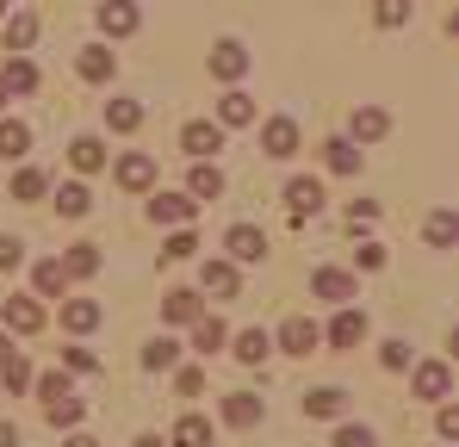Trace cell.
I'll list each match as a JSON object with an SVG mask.
<instances>
[{"mask_svg": "<svg viewBox=\"0 0 459 447\" xmlns=\"http://www.w3.org/2000/svg\"><path fill=\"white\" fill-rule=\"evenodd\" d=\"M31 385H38V398H44V404L69 398V379H63V372H44V379H31Z\"/></svg>", "mask_w": 459, "mask_h": 447, "instance_id": "f35d334b", "label": "cell"}, {"mask_svg": "<svg viewBox=\"0 0 459 447\" xmlns=\"http://www.w3.org/2000/svg\"><path fill=\"white\" fill-rule=\"evenodd\" d=\"M137 447H161V435H137Z\"/></svg>", "mask_w": 459, "mask_h": 447, "instance_id": "816d5d0a", "label": "cell"}, {"mask_svg": "<svg viewBox=\"0 0 459 447\" xmlns=\"http://www.w3.org/2000/svg\"><path fill=\"white\" fill-rule=\"evenodd\" d=\"M106 125H112V131H137V125H143V106H137V100H112V106H106Z\"/></svg>", "mask_w": 459, "mask_h": 447, "instance_id": "83f0119b", "label": "cell"}, {"mask_svg": "<svg viewBox=\"0 0 459 447\" xmlns=\"http://www.w3.org/2000/svg\"><path fill=\"white\" fill-rule=\"evenodd\" d=\"M242 69H248V50H242V44H218V57H212V74H218V81H236Z\"/></svg>", "mask_w": 459, "mask_h": 447, "instance_id": "2e32d148", "label": "cell"}, {"mask_svg": "<svg viewBox=\"0 0 459 447\" xmlns=\"http://www.w3.org/2000/svg\"><path fill=\"white\" fill-rule=\"evenodd\" d=\"M224 249H230V267H236V261H261V255H267V236H261L255 224H236L224 236Z\"/></svg>", "mask_w": 459, "mask_h": 447, "instance_id": "3957f363", "label": "cell"}, {"mask_svg": "<svg viewBox=\"0 0 459 447\" xmlns=\"http://www.w3.org/2000/svg\"><path fill=\"white\" fill-rule=\"evenodd\" d=\"M69 162H75L81 174H93V168H106V144L100 137H75L69 144Z\"/></svg>", "mask_w": 459, "mask_h": 447, "instance_id": "e0dca14e", "label": "cell"}, {"mask_svg": "<svg viewBox=\"0 0 459 447\" xmlns=\"http://www.w3.org/2000/svg\"><path fill=\"white\" fill-rule=\"evenodd\" d=\"M180 149H186L193 162H205V155H218V149H224V131H218L212 118H193V125L180 131Z\"/></svg>", "mask_w": 459, "mask_h": 447, "instance_id": "6da1fadb", "label": "cell"}, {"mask_svg": "<svg viewBox=\"0 0 459 447\" xmlns=\"http://www.w3.org/2000/svg\"><path fill=\"white\" fill-rule=\"evenodd\" d=\"M0 447H19V429L13 423H0Z\"/></svg>", "mask_w": 459, "mask_h": 447, "instance_id": "681fc988", "label": "cell"}, {"mask_svg": "<svg viewBox=\"0 0 459 447\" xmlns=\"http://www.w3.org/2000/svg\"><path fill=\"white\" fill-rule=\"evenodd\" d=\"M174 447H212V423L205 416H180L174 423Z\"/></svg>", "mask_w": 459, "mask_h": 447, "instance_id": "44dd1931", "label": "cell"}, {"mask_svg": "<svg viewBox=\"0 0 459 447\" xmlns=\"http://www.w3.org/2000/svg\"><path fill=\"white\" fill-rule=\"evenodd\" d=\"M0 106H6V87H0Z\"/></svg>", "mask_w": 459, "mask_h": 447, "instance_id": "db71d44e", "label": "cell"}, {"mask_svg": "<svg viewBox=\"0 0 459 447\" xmlns=\"http://www.w3.org/2000/svg\"><path fill=\"white\" fill-rule=\"evenodd\" d=\"M0 87H6V93H31V87H38V69H31L25 57H6V69H0Z\"/></svg>", "mask_w": 459, "mask_h": 447, "instance_id": "5bb4252c", "label": "cell"}, {"mask_svg": "<svg viewBox=\"0 0 459 447\" xmlns=\"http://www.w3.org/2000/svg\"><path fill=\"white\" fill-rule=\"evenodd\" d=\"M329 342H335V348H360V342H367V317H360V311H342V317L329 323Z\"/></svg>", "mask_w": 459, "mask_h": 447, "instance_id": "8fae6325", "label": "cell"}, {"mask_svg": "<svg viewBox=\"0 0 459 447\" xmlns=\"http://www.w3.org/2000/svg\"><path fill=\"white\" fill-rule=\"evenodd\" d=\"M31 38H38V13H13L6 19V50H25Z\"/></svg>", "mask_w": 459, "mask_h": 447, "instance_id": "4316f807", "label": "cell"}, {"mask_svg": "<svg viewBox=\"0 0 459 447\" xmlns=\"http://www.w3.org/2000/svg\"><path fill=\"white\" fill-rule=\"evenodd\" d=\"M0 323H6L13 336H38V329H44V311H38L31 298H6V304H0Z\"/></svg>", "mask_w": 459, "mask_h": 447, "instance_id": "7a4b0ae2", "label": "cell"}, {"mask_svg": "<svg viewBox=\"0 0 459 447\" xmlns=\"http://www.w3.org/2000/svg\"><path fill=\"white\" fill-rule=\"evenodd\" d=\"M118 180H125L131 193H143V187L155 180V162L150 155H125V162H118Z\"/></svg>", "mask_w": 459, "mask_h": 447, "instance_id": "9a60e30c", "label": "cell"}, {"mask_svg": "<svg viewBox=\"0 0 459 447\" xmlns=\"http://www.w3.org/2000/svg\"><path fill=\"white\" fill-rule=\"evenodd\" d=\"M63 274H69V280L100 274V249H93V242H75V249H69V261H63Z\"/></svg>", "mask_w": 459, "mask_h": 447, "instance_id": "ffe728a7", "label": "cell"}, {"mask_svg": "<svg viewBox=\"0 0 459 447\" xmlns=\"http://www.w3.org/2000/svg\"><path fill=\"white\" fill-rule=\"evenodd\" d=\"M69 447H100V442H93V435H75V442H69Z\"/></svg>", "mask_w": 459, "mask_h": 447, "instance_id": "f5cc1de1", "label": "cell"}, {"mask_svg": "<svg viewBox=\"0 0 459 447\" xmlns=\"http://www.w3.org/2000/svg\"><path fill=\"white\" fill-rule=\"evenodd\" d=\"M348 410V391H335V385H316V391H305V416H323V423H335Z\"/></svg>", "mask_w": 459, "mask_h": 447, "instance_id": "52a82bcc", "label": "cell"}, {"mask_svg": "<svg viewBox=\"0 0 459 447\" xmlns=\"http://www.w3.org/2000/svg\"><path fill=\"white\" fill-rule=\"evenodd\" d=\"M310 293H316V298H335V304H348V298L360 293V286H354V274H342V267H323V274L310 280Z\"/></svg>", "mask_w": 459, "mask_h": 447, "instance_id": "9c48e42d", "label": "cell"}, {"mask_svg": "<svg viewBox=\"0 0 459 447\" xmlns=\"http://www.w3.org/2000/svg\"><path fill=\"white\" fill-rule=\"evenodd\" d=\"M168 323H199V293H168Z\"/></svg>", "mask_w": 459, "mask_h": 447, "instance_id": "f546056e", "label": "cell"}, {"mask_svg": "<svg viewBox=\"0 0 459 447\" xmlns=\"http://www.w3.org/2000/svg\"><path fill=\"white\" fill-rule=\"evenodd\" d=\"M267 355H273V336H267V329H242V336H236V361H242V367H261Z\"/></svg>", "mask_w": 459, "mask_h": 447, "instance_id": "7c38bea8", "label": "cell"}, {"mask_svg": "<svg viewBox=\"0 0 459 447\" xmlns=\"http://www.w3.org/2000/svg\"><path fill=\"white\" fill-rule=\"evenodd\" d=\"M193 212H199V206H193L186 193H155V199H150V218L155 224H186Z\"/></svg>", "mask_w": 459, "mask_h": 447, "instance_id": "30bf717a", "label": "cell"}, {"mask_svg": "<svg viewBox=\"0 0 459 447\" xmlns=\"http://www.w3.org/2000/svg\"><path fill=\"white\" fill-rule=\"evenodd\" d=\"M63 323H69V329H93V323H100V304H93V298H69V304H63Z\"/></svg>", "mask_w": 459, "mask_h": 447, "instance_id": "484cf974", "label": "cell"}, {"mask_svg": "<svg viewBox=\"0 0 459 447\" xmlns=\"http://www.w3.org/2000/svg\"><path fill=\"white\" fill-rule=\"evenodd\" d=\"M199 280H205V293H218V298L236 293V267H230V261H205V274H199Z\"/></svg>", "mask_w": 459, "mask_h": 447, "instance_id": "f1b7e54d", "label": "cell"}, {"mask_svg": "<svg viewBox=\"0 0 459 447\" xmlns=\"http://www.w3.org/2000/svg\"><path fill=\"white\" fill-rule=\"evenodd\" d=\"M429 242H435V249H441V242H454V212H441V218L429 224Z\"/></svg>", "mask_w": 459, "mask_h": 447, "instance_id": "7bdbcfd3", "label": "cell"}, {"mask_svg": "<svg viewBox=\"0 0 459 447\" xmlns=\"http://www.w3.org/2000/svg\"><path fill=\"white\" fill-rule=\"evenodd\" d=\"M385 367L397 372V367H410V348H403V342H385V355H379Z\"/></svg>", "mask_w": 459, "mask_h": 447, "instance_id": "ee69618b", "label": "cell"}, {"mask_svg": "<svg viewBox=\"0 0 459 447\" xmlns=\"http://www.w3.org/2000/svg\"><path fill=\"white\" fill-rule=\"evenodd\" d=\"M100 25L112 38H125V31H137V6H100Z\"/></svg>", "mask_w": 459, "mask_h": 447, "instance_id": "1f68e13d", "label": "cell"}, {"mask_svg": "<svg viewBox=\"0 0 459 447\" xmlns=\"http://www.w3.org/2000/svg\"><path fill=\"white\" fill-rule=\"evenodd\" d=\"M218 118H224V125H248V118H255V100H248V93H224V100H218ZM224 125H218V131H224Z\"/></svg>", "mask_w": 459, "mask_h": 447, "instance_id": "cb8c5ba5", "label": "cell"}, {"mask_svg": "<svg viewBox=\"0 0 459 447\" xmlns=\"http://www.w3.org/2000/svg\"><path fill=\"white\" fill-rule=\"evenodd\" d=\"M25 261V242L19 236H0V267H19Z\"/></svg>", "mask_w": 459, "mask_h": 447, "instance_id": "b9f144b4", "label": "cell"}, {"mask_svg": "<svg viewBox=\"0 0 459 447\" xmlns=\"http://www.w3.org/2000/svg\"><path fill=\"white\" fill-rule=\"evenodd\" d=\"M31 149V131L19 118H0V155H25Z\"/></svg>", "mask_w": 459, "mask_h": 447, "instance_id": "4dcf8cb0", "label": "cell"}, {"mask_svg": "<svg viewBox=\"0 0 459 447\" xmlns=\"http://www.w3.org/2000/svg\"><path fill=\"white\" fill-rule=\"evenodd\" d=\"M63 361H69V367H75V372H93V355H87V348H69Z\"/></svg>", "mask_w": 459, "mask_h": 447, "instance_id": "c3c4849f", "label": "cell"}, {"mask_svg": "<svg viewBox=\"0 0 459 447\" xmlns=\"http://www.w3.org/2000/svg\"><path fill=\"white\" fill-rule=\"evenodd\" d=\"M193 249H199V242H193V230H180V236H174V242H168V249H161V255H168V261H186V255H193Z\"/></svg>", "mask_w": 459, "mask_h": 447, "instance_id": "60d3db41", "label": "cell"}, {"mask_svg": "<svg viewBox=\"0 0 459 447\" xmlns=\"http://www.w3.org/2000/svg\"><path fill=\"white\" fill-rule=\"evenodd\" d=\"M44 416H50L56 429H75V423H81V398L69 391V398H56V404H44Z\"/></svg>", "mask_w": 459, "mask_h": 447, "instance_id": "836d02e7", "label": "cell"}, {"mask_svg": "<svg viewBox=\"0 0 459 447\" xmlns=\"http://www.w3.org/2000/svg\"><path fill=\"white\" fill-rule=\"evenodd\" d=\"M224 423L230 429H255V423H261V398H255V391H230L224 398Z\"/></svg>", "mask_w": 459, "mask_h": 447, "instance_id": "ba28073f", "label": "cell"}, {"mask_svg": "<svg viewBox=\"0 0 459 447\" xmlns=\"http://www.w3.org/2000/svg\"><path fill=\"white\" fill-rule=\"evenodd\" d=\"M286 206H292V224L316 218V206H323V187H316V180H305V174H299V180H292V187H286Z\"/></svg>", "mask_w": 459, "mask_h": 447, "instance_id": "8992f818", "label": "cell"}, {"mask_svg": "<svg viewBox=\"0 0 459 447\" xmlns=\"http://www.w3.org/2000/svg\"><path fill=\"white\" fill-rule=\"evenodd\" d=\"M354 137H360V144H373V137H385V112H379V106L354 112Z\"/></svg>", "mask_w": 459, "mask_h": 447, "instance_id": "e575fe53", "label": "cell"}, {"mask_svg": "<svg viewBox=\"0 0 459 447\" xmlns=\"http://www.w3.org/2000/svg\"><path fill=\"white\" fill-rule=\"evenodd\" d=\"M174 361H180V348H174L168 336H155L150 348H143V367H155V372H161V367H174Z\"/></svg>", "mask_w": 459, "mask_h": 447, "instance_id": "d590c367", "label": "cell"}, {"mask_svg": "<svg viewBox=\"0 0 459 447\" xmlns=\"http://www.w3.org/2000/svg\"><path fill=\"white\" fill-rule=\"evenodd\" d=\"M180 391H186V398H199V391H205V372H199V367H180Z\"/></svg>", "mask_w": 459, "mask_h": 447, "instance_id": "f6af8a7d", "label": "cell"}, {"mask_svg": "<svg viewBox=\"0 0 459 447\" xmlns=\"http://www.w3.org/2000/svg\"><path fill=\"white\" fill-rule=\"evenodd\" d=\"M379 218V206H367V199H354V206H348V224H354V230H360V224H373Z\"/></svg>", "mask_w": 459, "mask_h": 447, "instance_id": "bcb514c9", "label": "cell"}, {"mask_svg": "<svg viewBox=\"0 0 459 447\" xmlns=\"http://www.w3.org/2000/svg\"><path fill=\"white\" fill-rule=\"evenodd\" d=\"M261 144H267V155H273V162H286V155H299V125H292V118H267Z\"/></svg>", "mask_w": 459, "mask_h": 447, "instance_id": "277c9868", "label": "cell"}, {"mask_svg": "<svg viewBox=\"0 0 459 447\" xmlns=\"http://www.w3.org/2000/svg\"><path fill=\"white\" fill-rule=\"evenodd\" d=\"M316 342H323V329H316L310 317H286V329H280V348H286V355H310Z\"/></svg>", "mask_w": 459, "mask_h": 447, "instance_id": "5b68a950", "label": "cell"}, {"mask_svg": "<svg viewBox=\"0 0 459 447\" xmlns=\"http://www.w3.org/2000/svg\"><path fill=\"white\" fill-rule=\"evenodd\" d=\"M112 69H118V63H112V50H100V44H93V50H81V81H112Z\"/></svg>", "mask_w": 459, "mask_h": 447, "instance_id": "603a6c76", "label": "cell"}, {"mask_svg": "<svg viewBox=\"0 0 459 447\" xmlns=\"http://www.w3.org/2000/svg\"><path fill=\"white\" fill-rule=\"evenodd\" d=\"M335 447H373V429H360V423H342V429H335Z\"/></svg>", "mask_w": 459, "mask_h": 447, "instance_id": "ab89813d", "label": "cell"}, {"mask_svg": "<svg viewBox=\"0 0 459 447\" xmlns=\"http://www.w3.org/2000/svg\"><path fill=\"white\" fill-rule=\"evenodd\" d=\"M38 293H44V298L69 293V274H63V261H38Z\"/></svg>", "mask_w": 459, "mask_h": 447, "instance_id": "d6a6232c", "label": "cell"}, {"mask_svg": "<svg viewBox=\"0 0 459 447\" xmlns=\"http://www.w3.org/2000/svg\"><path fill=\"white\" fill-rule=\"evenodd\" d=\"M6 361H13V342H6V336H0V367H6Z\"/></svg>", "mask_w": 459, "mask_h": 447, "instance_id": "f907efd6", "label": "cell"}, {"mask_svg": "<svg viewBox=\"0 0 459 447\" xmlns=\"http://www.w3.org/2000/svg\"><path fill=\"white\" fill-rule=\"evenodd\" d=\"M354 261H360V267H385V249H379V242H360V255H354Z\"/></svg>", "mask_w": 459, "mask_h": 447, "instance_id": "7dc6e473", "label": "cell"}, {"mask_svg": "<svg viewBox=\"0 0 459 447\" xmlns=\"http://www.w3.org/2000/svg\"><path fill=\"white\" fill-rule=\"evenodd\" d=\"M218 193H224V174H218L212 162H199V168H193V180H186V199L199 206V199H218Z\"/></svg>", "mask_w": 459, "mask_h": 447, "instance_id": "4fadbf2b", "label": "cell"}, {"mask_svg": "<svg viewBox=\"0 0 459 447\" xmlns=\"http://www.w3.org/2000/svg\"><path fill=\"white\" fill-rule=\"evenodd\" d=\"M447 385H454V372L441 367V361H429V367H416V391H422V398H447Z\"/></svg>", "mask_w": 459, "mask_h": 447, "instance_id": "d6986e66", "label": "cell"}, {"mask_svg": "<svg viewBox=\"0 0 459 447\" xmlns=\"http://www.w3.org/2000/svg\"><path fill=\"white\" fill-rule=\"evenodd\" d=\"M224 342H230L224 323H218V317H199V329H193V348H199V355H218Z\"/></svg>", "mask_w": 459, "mask_h": 447, "instance_id": "7402d4cb", "label": "cell"}, {"mask_svg": "<svg viewBox=\"0 0 459 447\" xmlns=\"http://www.w3.org/2000/svg\"><path fill=\"white\" fill-rule=\"evenodd\" d=\"M87 206H93V193H87L81 180H69V187L56 193V212H63V218H87Z\"/></svg>", "mask_w": 459, "mask_h": 447, "instance_id": "d4e9b609", "label": "cell"}, {"mask_svg": "<svg viewBox=\"0 0 459 447\" xmlns=\"http://www.w3.org/2000/svg\"><path fill=\"white\" fill-rule=\"evenodd\" d=\"M38 193H44V174L38 168H19L13 174V199H38Z\"/></svg>", "mask_w": 459, "mask_h": 447, "instance_id": "74e56055", "label": "cell"}, {"mask_svg": "<svg viewBox=\"0 0 459 447\" xmlns=\"http://www.w3.org/2000/svg\"><path fill=\"white\" fill-rule=\"evenodd\" d=\"M31 379H38V372L25 367V361H19V355H13V361H6V367H0V385H6V391H25V385H31Z\"/></svg>", "mask_w": 459, "mask_h": 447, "instance_id": "8d00e7d4", "label": "cell"}, {"mask_svg": "<svg viewBox=\"0 0 459 447\" xmlns=\"http://www.w3.org/2000/svg\"><path fill=\"white\" fill-rule=\"evenodd\" d=\"M323 162H329L335 174H354V168H360V149L348 144V137H329V144H323Z\"/></svg>", "mask_w": 459, "mask_h": 447, "instance_id": "ac0fdd59", "label": "cell"}]
</instances>
